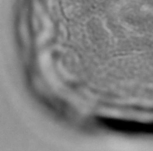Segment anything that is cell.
<instances>
[{
  "label": "cell",
  "mask_w": 153,
  "mask_h": 151,
  "mask_svg": "<svg viewBox=\"0 0 153 151\" xmlns=\"http://www.w3.org/2000/svg\"><path fill=\"white\" fill-rule=\"evenodd\" d=\"M104 123L114 129L126 132H153V123L143 124L137 122L106 121Z\"/></svg>",
  "instance_id": "6da1fadb"
}]
</instances>
